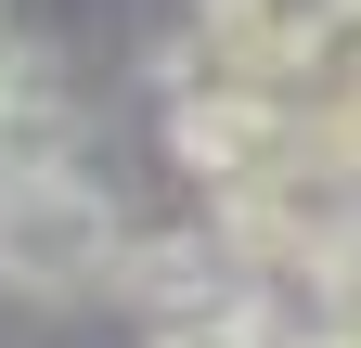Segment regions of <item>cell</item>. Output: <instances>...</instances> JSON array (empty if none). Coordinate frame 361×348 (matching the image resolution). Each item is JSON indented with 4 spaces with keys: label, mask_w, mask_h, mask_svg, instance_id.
<instances>
[{
    "label": "cell",
    "mask_w": 361,
    "mask_h": 348,
    "mask_svg": "<svg viewBox=\"0 0 361 348\" xmlns=\"http://www.w3.org/2000/svg\"><path fill=\"white\" fill-rule=\"evenodd\" d=\"M116 194L90 181V168H39V181H0V297H39V310H65V297H104L116 284Z\"/></svg>",
    "instance_id": "obj_1"
},
{
    "label": "cell",
    "mask_w": 361,
    "mask_h": 348,
    "mask_svg": "<svg viewBox=\"0 0 361 348\" xmlns=\"http://www.w3.org/2000/svg\"><path fill=\"white\" fill-rule=\"evenodd\" d=\"M142 348H271V323H258V297H245V310H207V323H155Z\"/></svg>",
    "instance_id": "obj_2"
}]
</instances>
